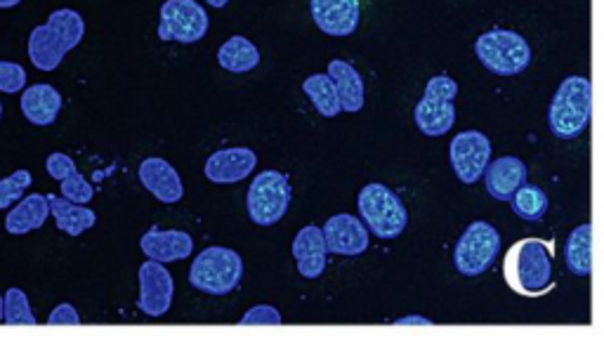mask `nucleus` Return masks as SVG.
<instances>
[{
    "label": "nucleus",
    "mask_w": 604,
    "mask_h": 342,
    "mask_svg": "<svg viewBox=\"0 0 604 342\" xmlns=\"http://www.w3.org/2000/svg\"><path fill=\"white\" fill-rule=\"evenodd\" d=\"M302 92L310 97L314 109H317L324 118H333L343 111L340 109L336 85H333L328 74H314L310 78H305V81H302Z\"/></svg>",
    "instance_id": "obj_26"
},
{
    "label": "nucleus",
    "mask_w": 604,
    "mask_h": 342,
    "mask_svg": "<svg viewBox=\"0 0 604 342\" xmlns=\"http://www.w3.org/2000/svg\"><path fill=\"white\" fill-rule=\"evenodd\" d=\"M50 215L48 196L29 194L22 196L15 208L5 217V229L8 234H29L34 229H41Z\"/></svg>",
    "instance_id": "obj_22"
},
{
    "label": "nucleus",
    "mask_w": 604,
    "mask_h": 342,
    "mask_svg": "<svg viewBox=\"0 0 604 342\" xmlns=\"http://www.w3.org/2000/svg\"><path fill=\"white\" fill-rule=\"evenodd\" d=\"M24 118L34 126H52L57 121L59 109H62V95L48 83L29 85L19 100Z\"/></svg>",
    "instance_id": "obj_20"
},
{
    "label": "nucleus",
    "mask_w": 604,
    "mask_h": 342,
    "mask_svg": "<svg viewBox=\"0 0 604 342\" xmlns=\"http://www.w3.org/2000/svg\"><path fill=\"white\" fill-rule=\"evenodd\" d=\"M3 321L5 324H24V326L36 324V314L31 312L29 298H26L22 288H10V291L3 295Z\"/></svg>",
    "instance_id": "obj_28"
},
{
    "label": "nucleus",
    "mask_w": 604,
    "mask_h": 342,
    "mask_svg": "<svg viewBox=\"0 0 604 342\" xmlns=\"http://www.w3.org/2000/svg\"><path fill=\"white\" fill-rule=\"evenodd\" d=\"M140 298H137V307L142 314H147L151 319H159L168 312L173 305L175 295V281L163 262L147 260L140 267Z\"/></svg>",
    "instance_id": "obj_12"
},
{
    "label": "nucleus",
    "mask_w": 604,
    "mask_h": 342,
    "mask_svg": "<svg viewBox=\"0 0 604 342\" xmlns=\"http://www.w3.org/2000/svg\"><path fill=\"white\" fill-rule=\"evenodd\" d=\"M508 286L524 298H538L553 288V248L543 239H522L505 255Z\"/></svg>",
    "instance_id": "obj_1"
},
{
    "label": "nucleus",
    "mask_w": 604,
    "mask_h": 342,
    "mask_svg": "<svg viewBox=\"0 0 604 342\" xmlns=\"http://www.w3.org/2000/svg\"><path fill=\"white\" fill-rule=\"evenodd\" d=\"M48 206H50V215L55 217L57 227L69 236H81L83 232H88L90 227H95L97 222L95 210L85 208V203H74L64 199V196L48 194Z\"/></svg>",
    "instance_id": "obj_23"
},
{
    "label": "nucleus",
    "mask_w": 604,
    "mask_h": 342,
    "mask_svg": "<svg viewBox=\"0 0 604 342\" xmlns=\"http://www.w3.org/2000/svg\"><path fill=\"white\" fill-rule=\"evenodd\" d=\"M45 170H48V175L52 177V180L59 182V180H64L67 175L74 173V170H78V168H76V163H74V159H71V156L62 154V151H55V154H50L48 161H45Z\"/></svg>",
    "instance_id": "obj_32"
},
{
    "label": "nucleus",
    "mask_w": 604,
    "mask_h": 342,
    "mask_svg": "<svg viewBox=\"0 0 604 342\" xmlns=\"http://www.w3.org/2000/svg\"><path fill=\"white\" fill-rule=\"evenodd\" d=\"M357 208L366 229L383 241L397 239L409 225V210H406L402 199L380 182H371L361 189Z\"/></svg>",
    "instance_id": "obj_4"
},
{
    "label": "nucleus",
    "mask_w": 604,
    "mask_h": 342,
    "mask_svg": "<svg viewBox=\"0 0 604 342\" xmlns=\"http://www.w3.org/2000/svg\"><path fill=\"white\" fill-rule=\"evenodd\" d=\"M210 17L196 0H166L161 5L159 38L177 43H199L208 34Z\"/></svg>",
    "instance_id": "obj_10"
},
{
    "label": "nucleus",
    "mask_w": 604,
    "mask_h": 342,
    "mask_svg": "<svg viewBox=\"0 0 604 342\" xmlns=\"http://www.w3.org/2000/svg\"><path fill=\"white\" fill-rule=\"evenodd\" d=\"M326 74L331 76L333 85H336L340 109L347 111V114H357V111L364 109V78H361L359 71L350 62L333 59L328 64Z\"/></svg>",
    "instance_id": "obj_21"
},
{
    "label": "nucleus",
    "mask_w": 604,
    "mask_h": 342,
    "mask_svg": "<svg viewBox=\"0 0 604 342\" xmlns=\"http://www.w3.org/2000/svg\"><path fill=\"white\" fill-rule=\"evenodd\" d=\"M255 166H258V156H255L253 149L229 147L210 154L206 166H203V173L215 184H236L246 180Z\"/></svg>",
    "instance_id": "obj_15"
},
{
    "label": "nucleus",
    "mask_w": 604,
    "mask_h": 342,
    "mask_svg": "<svg viewBox=\"0 0 604 342\" xmlns=\"http://www.w3.org/2000/svg\"><path fill=\"white\" fill-rule=\"evenodd\" d=\"M326 241L317 225L302 227L293 239V258L298 262V272L305 279H319L326 269Z\"/></svg>",
    "instance_id": "obj_19"
},
{
    "label": "nucleus",
    "mask_w": 604,
    "mask_h": 342,
    "mask_svg": "<svg viewBox=\"0 0 604 342\" xmlns=\"http://www.w3.org/2000/svg\"><path fill=\"white\" fill-rule=\"evenodd\" d=\"M475 55L494 76H520L531 64L527 38L510 29H491L475 41Z\"/></svg>",
    "instance_id": "obj_6"
},
{
    "label": "nucleus",
    "mask_w": 604,
    "mask_h": 342,
    "mask_svg": "<svg viewBox=\"0 0 604 342\" xmlns=\"http://www.w3.org/2000/svg\"><path fill=\"white\" fill-rule=\"evenodd\" d=\"M527 163L517 156H501V159L489 161L484 170V182H487V192L496 201H510V196L527 182Z\"/></svg>",
    "instance_id": "obj_18"
},
{
    "label": "nucleus",
    "mask_w": 604,
    "mask_h": 342,
    "mask_svg": "<svg viewBox=\"0 0 604 342\" xmlns=\"http://www.w3.org/2000/svg\"><path fill=\"white\" fill-rule=\"evenodd\" d=\"M137 175H140L142 187L161 203H177L185 196L180 173L166 159H144Z\"/></svg>",
    "instance_id": "obj_17"
},
{
    "label": "nucleus",
    "mask_w": 604,
    "mask_h": 342,
    "mask_svg": "<svg viewBox=\"0 0 604 342\" xmlns=\"http://www.w3.org/2000/svg\"><path fill=\"white\" fill-rule=\"evenodd\" d=\"M0 116H3V104H0Z\"/></svg>",
    "instance_id": "obj_38"
},
{
    "label": "nucleus",
    "mask_w": 604,
    "mask_h": 342,
    "mask_svg": "<svg viewBox=\"0 0 604 342\" xmlns=\"http://www.w3.org/2000/svg\"><path fill=\"white\" fill-rule=\"evenodd\" d=\"M449 159L458 180L463 184H475L482 180L491 161V140L479 130L458 133L449 144Z\"/></svg>",
    "instance_id": "obj_11"
},
{
    "label": "nucleus",
    "mask_w": 604,
    "mask_h": 342,
    "mask_svg": "<svg viewBox=\"0 0 604 342\" xmlns=\"http://www.w3.org/2000/svg\"><path fill=\"white\" fill-rule=\"evenodd\" d=\"M291 206V182L279 170H262L255 175L246 194L248 217L258 227L277 225Z\"/></svg>",
    "instance_id": "obj_8"
},
{
    "label": "nucleus",
    "mask_w": 604,
    "mask_h": 342,
    "mask_svg": "<svg viewBox=\"0 0 604 342\" xmlns=\"http://www.w3.org/2000/svg\"><path fill=\"white\" fill-rule=\"evenodd\" d=\"M218 62L229 74H248L260 64V52L246 36H232L220 45Z\"/></svg>",
    "instance_id": "obj_25"
},
{
    "label": "nucleus",
    "mask_w": 604,
    "mask_h": 342,
    "mask_svg": "<svg viewBox=\"0 0 604 342\" xmlns=\"http://www.w3.org/2000/svg\"><path fill=\"white\" fill-rule=\"evenodd\" d=\"M244 279V260L225 246H208L189 267V284L208 295H227Z\"/></svg>",
    "instance_id": "obj_5"
},
{
    "label": "nucleus",
    "mask_w": 604,
    "mask_h": 342,
    "mask_svg": "<svg viewBox=\"0 0 604 342\" xmlns=\"http://www.w3.org/2000/svg\"><path fill=\"white\" fill-rule=\"evenodd\" d=\"M241 324H244V326H255V324L279 326L281 324V314L269 305H258V307H253L251 312H246L244 317H241Z\"/></svg>",
    "instance_id": "obj_33"
},
{
    "label": "nucleus",
    "mask_w": 604,
    "mask_h": 342,
    "mask_svg": "<svg viewBox=\"0 0 604 342\" xmlns=\"http://www.w3.org/2000/svg\"><path fill=\"white\" fill-rule=\"evenodd\" d=\"M564 260L567 269L574 276H590L593 274V225H579L567 236V246H564Z\"/></svg>",
    "instance_id": "obj_24"
},
{
    "label": "nucleus",
    "mask_w": 604,
    "mask_h": 342,
    "mask_svg": "<svg viewBox=\"0 0 604 342\" xmlns=\"http://www.w3.org/2000/svg\"><path fill=\"white\" fill-rule=\"evenodd\" d=\"M510 206H512V213L522 217V220L538 222L548 213L550 201H548V194L543 192L541 187L524 182L522 187L510 196Z\"/></svg>",
    "instance_id": "obj_27"
},
{
    "label": "nucleus",
    "mask_w": 604,
    "mask_h": 342,
    "mask_svg": "<svg viewBox=\"0 0 604 342\" xmlns=\"http://www.w3.org/2000/svg\"><path fill=\"white\" fill-rule=\"evenodd\" d=\"M48 324H52V326H62V324L76 326V324H81V317H78V312H76L74 305H69V302H62V305H57L50 312Z\"/></svg>",
    "instance_id": "obj_34"
},
{
    "label": "nucleus",
    "mask_w": 604,
    "mask_h": 342,
    "mask_svg": "<svg viewBox=\"0 0 604 342\" xmlns=\"http://www.w3.org/2000/svg\"><path fill=\"white\" fill-rule=\"evenodd\" d=\"M206 3L210 5V8H225L229 0H206Z\"/></svg>",
    "instance_id": "obj_36"
},
{
    "label": "nucleus",
    "mask_w": 604,
    "mask_h": 342,
    "mask_svg": "<svg viewBox=\"0 0 604 342\" xmlns=\"http://www.w3.org/2000/svg\"><path fill=\"white\" fill-rule=\"evenodd\" d=\"M321 232H324L328 253L354 258V255L366 253V248H369V229L354 215H333Z\"/></svg>",
    "instance_id": "obj_13"
},
{
    "label": "nucleus",
    "mask_w": 604,
    "mask_h": 342,
    "mask_svg": "<svg viewBox=\"0 0 604 342\" xmlns=\"http://www.w3.org/2000/svg\"><path fill=\"white\" fill-rule=\"evenodd\" d=\"M498 253H501V234L489 222L477 220L468 225L453 248V265L458 274L479 276L494 265Z\"/></svg>",
    "instance_id": "obj_9"
},
{
    "label": "nucleus",
    "mask_w": 604,
    "mask_h": 342,
    "mask_svg": "<svg viewBox=\"0 0 604 342\" xmlns=\"http://www.w3.org/2000/svg\"><path fill=\"white\" fill-rule=\"evenodd\" d=\"M310 10L321 34L333 38L352 36L361 19L359 0H312Z\"/></svg>",
    "instance_id": "obj_14"
},
{
    "label": "nucleus",
    "mask_w": 604,
    "mask_h": 342,
    "mask_svg": "<svg viewBox=\"0 0 604 342\" xmlns=\"http://www.w3.org/2000/svg\"><path fill=\"white\" fill-rule=\"evenodd\" d=\"M593 114V83L586 76H567L553 95L548 128L560 140H576L586 133Z\"/></svg>",
    "instance_id": "obj_3"
},
{
    "label": "nucleus",
    "mask_w": 604,
    "mask_h": 342,
    "mask_svg": "<svg viewBox=\"0 0 604 342\" xmlns=\"http://www.w3.org/2000/svg\"><path fill=\"white\" fill-rule=\"evenodd\" d=\"M22 3V0H0V10L5 8H15V5Z\"/></svg>",
    "instance_id": "obj_35"
},
{
    "label": "nucleus",
    "mask_w": 604,
    "mask_h": 342,
    "mask_svg": "<svg viewBox=\"0 0 604 342\" xmlns=\"http://www.w3.org/2000/svg\"><path fill=\"white\" fill-rule=\"evenodd\" d=\"M59 189H62L64 199H69L74 203H90L95 196L93 184L85 180L78 170H74V173L64 177V180H59Z\"/></svg>",
    "instance_id": "obj_30"
},
{
    "label": "nucleus",
    "mask_w": 604,
    "mask_h": 342,
    "mask_svg": "<svg viewBox=\"0 0 604 342\" xmlns=\"http://www.w3.org/2000/svg\"><path fill=\"white\" fill-rule=\"evenodd\" d=\"M85 36V22L76 10L62 8L36 26L29 36V59L36 69L55 71L64 55L74 50Z\"/></svg>",
    "instance_id": "obj_2"
},
{
    "label": "nucleus",
    "mask_w": 604,
    "mask_h": 342,
    "mask_svg": "<svg viewBox=\"0 0 604 342\" xmlns=\"http://www.w3.org/2000/svg\"><path fill=\"white\" fill-rule=\"evenodd\" d=\"M31 182H34V177L24 168L15 170L10 177H3V180H0V210L10 208L12 203L22 199L26 189L31 187Z\"/></svg>",
    "instance_id": "obj_29"
},
{
    "label": "nucleus",
    "mask_w": 604,
    "mask_h": 342,
    "mask_svg": "<svg viewBox=\"0 0 604 342\" xmlns=\"http://www.w3.org/2000/svg\"><path fill=\"white\" fill-rule=\"evenodd\" d=\"M26 85V71L17 62H3L0 59V92H19Z\"/></svg>",
    "instance_id": "obj_31"
},
{
    "label": "nucleus",
    "mask_w": 604,
    "mask_h": 342,
    "mask_svg": "<svg viewBox=\"0 0 604 342\" xmlns=\"http://www.w3.org/2000/svg\"><path fill=\"white\" fill-rule=\"evenodd\" d=\"M140 248L149 260L170 265V262L187 260L189 255H192L194 239L187 232H180V229H156V227H151L149 232L142 236Z\"/></svg>",
    "instance_id": "obj_16"
},
{
    "label": "nucleus",
    "mask_w": 604,
    "mask_h": 342,
    "mask_svg": "<svg viewBox=\"0 0 604 342\" xmlns=\"http://www.w3.org/2000/svg\"><path fill=\"white\" fill-rule=\"evenodd\" d=\"M458 95V83L449 76H432L425 85V95L413 109V121L418 130L428 137H442L456 123L453 100Z\"/></svg>",
    "instance_id": "obj_7"
},
{
    "label": "nucleus",
    "mask_w": 604,
    "mask_h": 342,
    "mask_svg": "<svg viewBox=\"0 0 604 342\" xmlns=\"http://www.w3.org/2000/svg\"><path fill=\"white\" fill-rule=\"evenodd\" d=\"M0 321H3V295H0Z\"/></svg>",
    "instance_id": "obj_37"
}]
</instances>
